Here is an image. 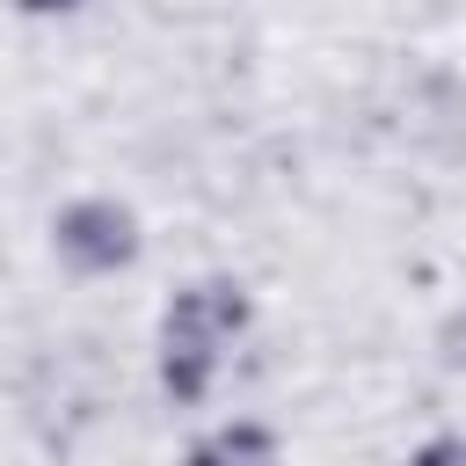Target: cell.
<instances>
[{"instance_id":"obj_1","label":"cell","mask_w":466,"mask_h":466,"mask_svg":"<svg viewBox=\"0 0 466 466\" xmlns=\"http://www.w3.org/2000/svg\"><path fill=\"white\" fill-rule=\"evenodd\" d=\"M255 328V291L226 269L211 277H189L167 306H160V328H153V379L175 408H204L226 357L248 342Z\"/></svg>"},{"instance_id":"obj_2","label":"cell","mask_w":466,"mask_h":466,"mask_svg":"<svg viewBox=\"0 0 466 466\" xmlns=\"http://www.w3.org/2000/svg\"><path fill=\"white\" fill-rule=\"evenodd\" d=\"M51 255H58L66 277H87V284L124 277L146 255V218L124 197H102V189L95 197H66L51 211Z\"/></svg>"},{"instance_id":"obj_3","label":"cell","mask_w":466,"mask_h":466,"mask_svg":"<svg viewBox=\"0 0 466 466\" xmlns=\"http://www.w3.org/2000/svg\"><path fill=\"white\" fill-rule=\"evenodd\" d=\"M182 466H284V437L255 415H233V422H211L204 437H189Z\"/></svg>"},{"instance_id":"obj_4","label":"cell","mask_w":466,"mask_h":466,"mask_svg":"<svg viewBox=\"0 0 466 466\" xmlns=\"http://www.w3.org/2000/svg\"><path fill=\"white\" fill-rule=\"evenodd\" d=\"M437 364H444V371H466V299L437 320Z\"/></svg>"},{"instance_id":"obj_5","label":"cell","mask_w":466,"mask_h":466,"mask_svg":"<svg viewBox=\"0 0 466 466\" xmlns=\"http://www.w3.org/2000/svg\"><path fill=\"white\" fill-rule=\"evenodd\" d=\"M408 466H466V437L437 430V437H422V444L408 451Z\"/></svg>"},{"instance_id":"obj_6","label":"cell","mask_w":466,"mask_h":466,"mask_svg":"<svg viewBox=\"0 0 466 466\" xmlns=\"http://www.w3.org/2000/svg\"><path fill=\"white\" fill-rule=\"evenodd\" d=\"M15 7H22L29 22H51V15H80L87 0H15Z\"/></svg>"}]
</instances>
